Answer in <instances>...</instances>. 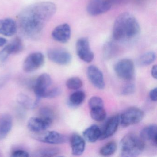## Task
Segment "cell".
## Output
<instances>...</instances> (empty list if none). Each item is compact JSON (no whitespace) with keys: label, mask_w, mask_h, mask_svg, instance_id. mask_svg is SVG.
Returning <instances> with one entry per match:
<instances>
[{"label":"cell","mask_w":157,"mask_h":157,"mask_svg":"<svg viewBox=\"0 0 157 157\" xmlns=\"http://www.w3.org/2000/svg\"><path fill=\"white\" fill-rule=\"evenodd\" d=\"M56 11V6L50 2H38L28 6L19 14L21 30L27 37L37 39Z\"/></svg>","instance_id":"6da1fadb"},{"label":"cell","mask_w":157,"mask_h":157,"mask_svg":"<svg viewBox=\"0 0 157 157\" xmlns=\"http://www.w3.org/2000/svg\"><path fill=\"white\" fill-rule=\"evenodd\" d=\"M140 32V26L136 18L128 13H124L115 21L113 38L120 43L131 42L137 38Z\"/></svg>","instance_id":"7a4b0ae2"},{"label":"cell","mask_w":157,"mask_h":157,"mask_svg":"<svg viewBox=\"0 0 157 157\" xmlns=\"http://www.w3.org/2000/svg\"><path fill=\"white\" fill-rule=\"evenodd\" d=\"M145 143L140 137L134 134H128L121 140L120 143L121 157H135L142 153Z\"/></svg>","instance_id":"3957f363"},{"label":"cell","mask_w":157,"mask_h":157,"mask_svg":"<svg viewBox=\"0 0 157 157\" xmlns=\"http://www.w3.org/2000/svg\"><path fill=\"white\" fill-rule=\"evenodd\" d=\"M114 70L117 77L124 80H130L135 75V65L129 59H124L117 61L114 66Z\"/></svg>","instance_id":"277c9868"},{"label":"cell","mask_w":157,"mask_h":157,"mask_svg":"<svg viewBox=\"0 0 157 157\" xmlns=\"http://www.w3.org/2000/svg\"><path fill=\"white\" fill-rule=\"evenodd\" d=\"M119 116V123L123 127L136 124L143 119L144 112L137 107H131L126 110Z\"/></svg>","instance_id":"5b68a950"},{"label":"cell","mask_w":157,"mask_h":157,"mask_svg":"<svg viewBox=\"0 0 157 157\" xmlns=\"http://www.w3.org/2000/svg\"><path fill=\"white\" fill-rule=\"evenodd\" d=\"M35 139L51 144H59L64 143L67 140V137L64 135L55 131H43L35 132L33 135Z\"/></svg>","instance_id":"8992f818"},{"label":"cell","mask_w":157,"mask_h":157,"mask_svg":"<svg viewBox=\"0 0 157 157\" xmlns=\"http://www.w3.org/2000/svg\"><path fill=\"white\" fill-rule=\"evenodd\" d=\"M76 51L79 58L86 63H90L94 59V54L91 49L90 42L87 37H82L78 40Z\"/></svg>","instance_id":"52a82bcc"},{"label":"cell","mask_w":157,"mask_h":157,"mask_svg":"<svg viewBox=\"0 0 157 157\" xmlns=\"http://www.w3.org/2000/svg\"><path fill=\"white\" fill-rule=\"evenodd\" d=\"M52 84L51 77L47 73L40 75L36 81L34 85V90L36 95V102L39 103L41 98H44L45 94Z\"/></svg>","instance_id":"ba28073f"},{"label":"cell","mask_w":157,"mask_h":157,"mask_svg":"<svg viewBox=\"0 0 157 157\" xmlns=\"http://www.w3.org/2000/svg\"><path fill=\"white\" fill-rule=\"evenodd\" d=\"M47 55L51 61L59 65H68L72 60V56L70 53L63 48L49 49L48 51Z\"/></svg>","instance_id":"9c48e42d"},{"label":"cell","mask_w":157,"mask_h":157,"mask_svg":"<svg viewBox=\"0 0 157 157\" xmlns=\"http://www.w3.org/2000/svg\"><path fill=\"white\" fill-rule=\"evenodd\" d=\"M44 63V56L42 53L35 52L30 54L24 62L23 68L26 72L35 71L41 67Z\"/></svg>","instance_id":"30bf717a"},{"label":"cell","mask_w":157,"mask_h":157,"mask_svg":"<svg viewBox=\"0 0 157 157\" xmlns=\"http://www.w3.org/2000/svg\"><path fill=\"white\" fill-rule=\"evenodd\" d=\"M112 4L106 0H90L88 3L87 11L91 16L103 14L110 10Z\"/></svg>","instance_id":"8fae6325"},{"label":"cell","mask_w":157,"mask_h":157,"mask_svg":"<svg viewBox=\"0 0 157 157\" xmlns=\"http://www.w3.org/2000/svg\"><path fill=\"white\" fill-rule=\"evenodd\" d=\"M87 74L89 80L94 86L99 90L104 89L105 82L103 74L99 68L94 65L89 66Z\"/></svg>","instance_id":"7c38bea8"},{"label":"cell","mask_w":157,"mask_h":157,"mask_svg":"<svg viewBox=\"0 0 157 157\" xmlns=\"http://www.w3.org/2000/svg\"><path fill=\"white\" fill-rule=\"evenodd\" d=\"M53 39L59 43L65 44L68 42L71 36V29L67 24H63L57 26L52 33Z\"/></svg>","instance_id":"4fadbf2b"},{"label":"cell","mask_w":157,"mask_h":157,"mask_svg":"<svg viewBox=\"0 0 157 157\" xmlns=\"http://www.w3.org/2000/svg\"><path fill=\"white\" fill-rule=\"evenodd\" d=\"M53 120L44 117H32L29 119L28 127L30 130L34 132L44 131L52 124Z\"/></svg>","instance_id":"5bb4252c"},{"label":"cell","mask_w":157,"mask_h":157,"mask_svg":"<svg viewBox=\"0 0 157 157\" xmlns=\"http://www.w3.org/2000/svg\"><path fill=\"white\" fill-rule=\"evenodd\" d=\"M72 154L74 156H80L85 150V140L78 134H72L70 139Z\"/></svg>","instance_id":"9a60e30c"},{"label":"cell","mask_w":157,"mask_h":157,"mask_svg":"<svg viewBox=\"0 0 157 157\" xmlns=\"http://www.w3.org/2000/svg\"><path fill=\"white\" fill-rule=\"evenodd\" d=\"M119 124L118 115L111 117L107 121L104 130L102 131L100 139L104 140L112 136L116 132Z\"/></svg>","instance_id":"2e32d148"},{"label":"cell","mask_w":157,"mask_h":157,"mask_svg":"<svg viewBox=\"0 0 157 157\" xmlns=\"http://www.w3.org/2000/svg\"><path fill=\"white\" fill-rule=\"evenodd\" d=\"M17 26L14 20L10 18L0 20V34L6 36H12L17 32Z\"/></svg>","instance_id":"e0dca14e"},{"label":"cell","mask_w":157,"mask_h":157,"mask_svg":"<svg viewBox=\"0 0 157 157\" xmlns=\"http://www.w3.org/2000/svg\"><path fill=\"white\" fill-rule=\"evenodd\" d=\"M157 126L151 124L144 128L140 131V137L145 141H151L157 146Z\"/></svg>","instance_id":"ac0fdd59"},{"label":"cell","mask_w":157,"mask_h":157,"mask_svg":"<svg viewBox=\"0 0 157 157\" xmlns=\"http://www.w3.org/2000/svg\"><path fill=\"white\" fill-rule=\"evenodd\" d=\"M101 132V130L98 126L92 125L83 131V138L88 142L94 143L100 139Z\"/></svg>","instance_id":"d6986e66"},{"label":"cell","mask_w":157,"mask_h":157,"mask_svg":"<svg viewBox=\"0 0 157 157\" xmlns=\"http://www.w3.org/2000/svg\"><path fill=\"white\" fill-rule=\"evenodd\" d=\"M12 125V118L10 115L5 114L0 117V139H3L7 136Z\"/></svg>","instance_id":"ffe728a7"},{"label":"cell","mask_w":157,"mask_h":157,"mask_svg":"<svg viewBox=\"0 0 157 157\" xmlns=\"http://www.w3.org/2000/svg\"><path fill=\"white\" fill-rule=\"evenodd\" d=\"M23 44L20 38L16 37L4 47V49L9 55L17 54L23 49Z\"/></svg>","instance_id":"44dd1931"},{"label":"cell","mask_w":157,"mask_h":157,"mask_svg":"<svg viewBox=\"0 0 157 157\" xmlns=\"http://www.w3.org/2000/svg\"><path fill=\"white\" fill-rule=\"evenodd\" d=\"M156 59V54L153 51L144 53L138 59L137 63L140 67H147L152 64Z\"/></svg>","instance_id":"7402d4cb"},{"label":"cell","mask_w":157,"mask_h":157,"mask_svg":"<svg viewBox=\"0 0 157 157\" xmlns=\"http://www.w3.org/2000/svg\"><path fill=\"white\" fill-rule=\"evenodd\" d=\"M85 93L82 91H77L73 93L69 98V104L72 107L79 106L83 103L85 100Z\"/></svg>","instance_id":"603a6c76"},{"label":"cell","mask_w":157,"mask_h":157,"mask_svg":"<svg viewBox=\"0 0 157 157\" xmlns=\"http://www.w3.org/2000/svg\"><path fill=\"white\" fill-rule=\"evenodd\" d=\"M17 101L22 106L27 109H33L37 105L35 101H34L29 96L23 94L18 95Z\"/></svg>","instance_id":"cb8c5ba5"},{"label":"cell","mask_w":157,"mask_h":157,"mask_svg":"<svg viewBox=\"0 0 157 157\" xmlns=\"http://www.w3.org/2000/svg\"><path fill=\"white\" fill-rule=\"evenodd\" d=\"M90 110L91 117L95 121L101 122L103 121L106 117V112L104 107H96L90 109Z\"/></svg>","instance_id":"d4e9b609"},{"label":"cell","mask_w":157,"mask_h":157,"mask_svg":"<svg viewBox=\"0 0 157 157\" xmlns=\"http://www.w3.org/2000/svg\"><path fill=\"white\" fill-rule=\"evenodd\" d=\"M117 145L115 141H111L101 148L100 153L103 156H110L116 151Z\"/></svg>","instance_id":"484cf974"},{"label":"cell","mask_w":157,"mask_h":157,"mask_svg":"<svg viewBox=\"0 0 157 157\" xmlns=\"http://www.w3.org/2000/svg\"><path fill=\"white\" fill-rule=\"evenodd\" d=\"M117 48L112 42H108L104 45L103 48V56L105 59H110L115 55Z\"/></svg>","instance_id":"4316f807"},{"label":"cell","mask_w":157,"mask_h":157,"mask_svg":"<svg viewBox=\"0 0 157 157\" xmlns=\"http://www.w3.org/2000/svg\"><path fill=\"white\" fill-rule=\"evenodd\" d=\"M60 150L57 148H45L39 150L36 152V155L39 157H54L59 154Z\"/></svg>","instance_id":"83f0119b"},{"label":"cell","mask_w":157,"mask_h":157,"mask_svg":"<svg viewBox=\"0 0 157 157\" xmlns=\"http://www.w3.org/2000/svg\"><path fill=\"white\" fill-rule=\"evenodd\" d=\"M83 82L80 78L74 77L70 78L66 82V85L68 89L71 90H77L81 88Z\"/></svg>","instance_id":"f1b7e54d"},{"label":"cell","mask_w":157,"mask_h":157,"mask_svg":"<svg viewBox=\"0 0 157 157\" xmlns=\"http://www.w3.org/2000/svg\"><path fill=\"white\" fill-rule=\"evenodd\" d=\"M104 101L102 98L98 96H93L89 101V106L90 109L96 107H104Z\"/></svg>","instance_id":"f546056e"},{"label":"cell","mask_w":157,"mask_h":157,"mask_svg":"<svg viewBox=\"0 0 157 157\" xmlns=\"http://www.w3.org/2000/svg\"><path fill=\"white\" fill-rule=\"evenodd\" d=\"M61 90L58 87L48 89L45 94L44 98H55L59 95L61 94Z\"/></svg>","instance_id":"4dcf8cb0"},{"label":"cell","mask_w":157,"mask_h":157,"mask_svg":"<svg viewBox=\"0 0 157 157\" xmlns=\"http://www.w3.org/2000/svg\"><path fill=\"white\" fill-rule=\"evenodd\" d=\"M40 114L41 117L53 120L54 113L49 108L43 107L41 108L40 110Z\"/></svg>","instance_id":"1f68e13d"},{"label":"cell","mask_w":157,"mask_h":157,"mask_svg":"<svg viewBox=\"0 0 157 157\" xmlns=\"http://www.w3.org/2000/svg\"><path fill=\"white\" fill-rule=\"evenodd\" d=\"M136 90V86L133 83L127 84L123 88L122 94L123 95H128L133 94Z\"/></svg>","instance_id":"d6a6232c"},{"label":"cell","mask_w":157,"mask_h":157,"mask_svg":"<svg viewBox=\"0 0 157 157\" xmlns=\"http://www.w3.org/2000/svg\"><path fill=\"white\" fill-rule=\"evenodd\" d=\"M11 156L13 157H28L29 155V153L25 151L18 150L13 151Z\"/></svg>","instance_id":"836d02e7"},{"label":"cell","mask_w":157,"mask_h":157,"mask_svg":"<svg viewBox=\"0 0 157 157\" xmlns=\"http://www.w3.org/2000/svg\"><path fill=\"white\" fill-rule=\"evenodd\" d=\"M9 56L10 55L8 54L4 48H3L1 51H0V66L4 64Z\"/></svg>","instance_id":"e575fe53"},{"label":"cell","mask_w":157,"mask_h":157,"mask_svg":"<svg viewBox=\"0 0 157 157\" xmlns=\"http://www.w3.org/2000/svg\"><path fill=\"white\" fill-rule=\"evenodd\" d=\"M150 99L153 101L156 102L157 101V88H154L152 89L150 91L149 94Z\"/></svg>","instance_id":"d590c367"},{"label":"cell","mask_w":157,"mask_h":157,"mask_svg":"<svg viewBox=\"0 0 157 157\" xmlns=\"http://www.w3.org/2000/svg\"><path fill=\"white\" fill-rule=\"evenodd\" d=\"M157 67L156 65H154L152 67V68L151 70V74L152 77L154 78V79H156L157 78Z\"/></svg>","instance_id":"8d00e7d4"},{"label":"cell","mask_w":157,"mask_h":157,"mask_svg":"<svg viewBox=\"0 0 157 157\" xmlns=\"http://www.w3.org/2000/svg\"><path fill=\"white\" fill-rule=\"evenodd\" d=\"M7 43V40L3 37H0V47L3 46Z\"/></svg>","instance_id":"74e56055"},{"label":"cell","mask_w":157,"mask_h":157,"mask_svg":"<svg viewBox=\"0 0 157 157\" xmlns=\"http://www.w3.org/2000/svg\"><path fill=\"white\" fill-rule=\"evenodd\" d=\"M106 1L112 4L113 3H117V2L119 1V0H106Z\"/></svg>","instance_id":"f35d334b"}]
</instances>
